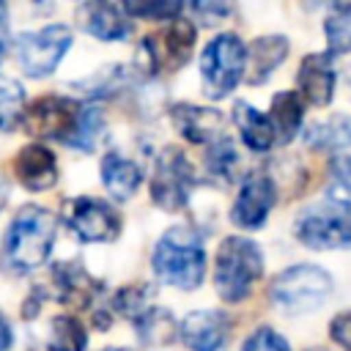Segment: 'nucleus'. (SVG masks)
<instances>
[{
	"mask_svg": "<svg viewBox=\"0 0 351 351\" xmlns=\"http://www.w3.org/2000/svg\"><path fill=\"white\" fill-rule=\"evenodd\" d=\"M58 219L41 206H22L5 228L0 247V269L8 274H30L47 263L55 247Z\"/></svg>",
	"mask_w": 351,
	"mask_h": 351,
	"instance_id": "obj_1",
	"label": "nucleus"
},
{
	"mask_svg": "<svg viewBox=\"0 0 351 351\" xmlns=\"http://www.w3.org/2000/svg\"><path fill=\"white\" fill-rule=\"evenodd\" d=\"M154 274L178 291H195L206 277L203 236L189 225H176L162 233L151 258Z\"/></svg>",
	"mask_w": 351,
	"mask_h": 351,
	"instance_id": "obj_2",
	"label": "nucleus"
},
{
	"mask_svg": "<svg viewBox=\"0 0 351 351\" xmlns=\"http://www.w3.org/2000/svg\"><path fill=\"white\" fill-rule=\"evenodd\" d=\"M263 277V252L247 236H228L217 247L214 288L222 302H244Z\"/></svg>",
	"mask_w": 351,
	"mask_h": 351,
	"instance_id": "obj_3",
	"label": "nucleus"
},
{
	"mask_svg": "<svg viewBox=\"0 0 351 351\" xmlns=\"http://www.w3.org/2000/svg\"><path fill=\"white\" fill-rule=\"evenodd\" d=\"M271 302L285 313V315H302L318 310L326 296L332 293V277L321 266L313 263H296L282 269L271 280Z\"/></svg>",
	"mask_w": 351,
	"mask_h": 351,
	"instance_id": "obj_4",
	"label": "nucleus"
},
{
	"mask_svg": "<svg viewBox=\"0 0 351 351\" xmlns=\"http://www.w3.org/2000/svg\"><path fill=\"white\" fill-rule=\"evenodd\" d=\"M247 69V47L236 33L214 36L200 52L203 93L208 99H225L241 82Z\"/></svg>",
	"mask_w": 351,
	"mask_h": 351,
	"instance_id": "obj_5",
	"label": "nucleus"
},
{
	"mask_svg": "<svg viewBox=\"0 0 351 351\" xmlns=\"http://www.w3.org/2000/svg\"><path fill=\"white\" fill-rule=\"evenodd\" d=\"M197 41V27L189 19H173L165 27L148 33L140 44V63L145 66L148 74L159 71H178L195 49Z\"/></svg>",
	"mask_w": 351,
	"mask_h": 351,
	"instance_id": "obj_6",
	"label": "nucleus"
},
{
	"mask_svg": "<svg viewBox=\"0 0 351 351\" xmlns=\"http://www.w3.org/2000/svg\"><path fill=\"white\" fill-rule=\"evenodd\" d=\"M296 239L310 250L351 247V206L321 200L296 219Z\"/></svg>",
	"mask_w": 351,
	"mask_h": 351,
	"instance_id": "obj_7",
	"label": "nucleus"
},
{
	"mask_svg": "<svg viewBox=\"0 0 351 351\" xmlns=\"http://www.w3.org/2000/svg\"><path fill=\"white\" fill-rule=\"evenodd\" d=\"M195 167L181 148H165L154 162L151 200L165 211H181L189 203L195 186Z\"/></svg>",
	"mask_w": 351,
	"mask_h": 351,
	"instance_id": "obj_8",
	"label": "nucleus"
},
{
	"mask_svg": "<svg viewBox=\"0 0 351 351\" xmlns=\"http://www.w3.org/2000/svg\"><path fill=\"white\" fill-rule=\"evenodd\" d=\"M69 47L71 30L66 25H47L41 30H27L16 36V60L27 77L38 80L58 69Z\"/></svg>",
	"mask_w": 351,
	"mask_h": 351,
	"instance_id": "obj_9",
	"label": "nucleus"
},
{
	"mask_svg": "<svg viewBox=\"0 0 351 351\" xmlns=\"http://www.w3.org/2000/svg\"><path fill=\"white\" fill-rule=\"evenodd\" d=\"M80 112H82V107L74 99H66V96H38L33 104L25 107L22 126L33 137L69 143L74 129H77Z\"/></svg>",
	"mask_w": 351,
	"mask_h": 351,
	"instance_id": "obj_10",
	"label": "nucleus"
},
{
	"mask_svg": "<svg viewBox=\"0 0 351 351\" xmlns=\"http://www.w3.org/2000/svg\"><path fill=\"white\" fill-rule=\"evenodd\" d=\"M66 219L69 228L77 233V239L88 244L115 241L121 233V214L101 197H90V195L74 197L69 203Z\"/></svg>",
	"mask_w": 351,
	"mask_h": 351,
	"instance_id": "obj_11",
	"label": "nucleus"
},
{
	"mask_svg": "<svg viewBox=\"0 0 351 351\" xmlns=\"http://www.w3.org/2000/svg\"><path fill=\"white\" fill-rule=\"evenodd\" d=\"M274 200H277L274 181L266 173H250L241 181V189L230 206V222L241 230H258L266 225Z\"/></svg>",
	"mask_w": 351,
	"mask_h": 351,
	"instance_id": "obj_12",
	"label": "nucleus"
},
{
	"mask_svg": "<svg viewBox=\"0 0 351 351\" xmlns=\"http://www.w3.org/2000/svg\"><path fill=\"white\" fill-rule=\"evenodd\" d=\"M178 335L189 351H225L230 318L222 310H195L178 324Z\"/></svg>",
	"mask_w": 351,
	"mask_h": 351,
	"instance_id": "obj_13",
	"label": "nucleus"
},
{
	"mask_svg": "<svg viewBox=\"0 0 351 351\" xmlns=\"http://www.w3.org/2000/svg\"><path fill=\"white\" fill-rule=\"evenodd\" d=\"M335 82L337 74L329 52H313L302 58L296 71V88L304 101H310L313 107H326L335 99Z\"/></svg>",
	"mask_w": 351,
	"mask_h": 351,
	"instance_id": "obj_14",
	"label": "nucleus"
},
{
	"mask_svg": "<svg viewBox=\"0 0 351 351\" xmlns=\"http://www.w3.org/2000/svg\"><path fill=\"white\" fill-rule=\"evenodd\" d=\"M11 170L16 176V181L30 192H44V189L55 186V181H58V159L41 143H30V145L19 148V154L11 162Z\"/></svg>",
	"mask_w": 351,
	"mask_h": 351,
	"instance_id": "obj_15",
	"label": "nucleus"
},
{
	"mask_svg": "<svg viewBox=\"0 0 351 351\" xmlns=\"http://www.w3.org/2000/svg\"><path fill=\"white\" fill-rule=\"evenodd\" d=\"M77 25L101 41H121L132 33V16L115 3H82L77 8Z\"/></svg>",
	"mask_w": 351,
	"mask_h": 351,
	"instance_id": "obj_16",
	"label": "nucleus"
},
{
	"mask_svg": "<svg viewBox=\"0 0 351 351\" xmlns=\"http://www.w3.org/2000/svg\"><path fill=\"white\" fill-rule=\"evenodd\" d=\"M170 121L178 129V134L195 145H211L222 137V115L214 107H197V104H173Z\"/></svg>",
	"mask_w": 351,
	"mask_h": 351,
	"instance_id": "obj_17",
	"label": "nucleus"
},
{
	"mask_svg": "<svg viewBox=\"0 0 351 351\" xmlns=\"http://www.w3.org/2000/svg\"><path fill=\"white\" fill-rule=\"evenodd\" d=\"M52 280L58 285V299L71 307H90L101 293V282H96L80 261H60L52 266Z\"/></svg>",
	"mask_w": 351,
	"mask_h": 351,
	"instance_id": "obj_18",
	"label": "nucleus"
},
{
	"mask_svg": "<svg viewBox=\"0 0 351 351\" xmlns=\"http://www.w3.org/2000/svg\"><path fill=\"white\" fill-rule=\"evenodd\" d=\"M101 184H104V189L110 192L112 200L123 203V200H129L140 189L143 170L137 167V162L121 156L118 151H110L101 159Z\"/></svg>",
	"mask_w": 351,
	"mask_h": 351,
	"instance_id": "obj_19",
	"label": "nucleus"
},
{
	"mask_svg": "<svg viewBox=\"0 0 351 351\" xmlns=\"http://www.w3.org/2000/svg\"><path fill=\"white\" fill-rule=\"evenodd\" d=\"M233 121L239 126V134H241V143L255 151V154H263L269 151L277 137H274V126L269 121V115H263L261 110H255L250 101H236L233 104Z\"/></svg>",
	"mask_w": 351,
	"mask_h": 351,
	"instance_id": "obj_20",
	"label": "nucleus"
},
{
	"mask_svg": "<svg viewBox=\"0 0 351 351\" xmlns=\"http://www.w3.org/2000/svg\"><path fill=\"white\" fill-rule=\"evenodd\" d=\"M304 145L313 151H343L351 148V115L335 112L329 118L313 121L304 129Z\"/></svg>",
	"mask_w": 351,
	"mask_h": 351,
	"instance_id": "obj_21",
	"label": "nucleus"
},
{
	"mask_svg": "<svg viewBox=\"0 0 351 351\" xmlns=\"http://www.w3.org/2000/svg\"><path fill=\"white\" fill-rule=\"evenodd\" d=\"M288 55V38L285 36H263V38H255L250 47H247V80L252 85L269 80V74L285 60Z\"/></svg>",
	"mask_w": 351,
	"mask_h": 351,
	"instance_id": "obj_22",
	"label": "nucleus"
},
{
	"mask_svg": "<svg viewBox=\"0 0 351 351\" xmlns=\"http://www.w3.org/2000/svg\"><path fill=\"white\" fill-rule=\"evenodd\" d=\"M269 121L274 126V137L280 143H291L302 132V123H304V99L299 96V90L274 93Z\"/></svg>",
	"mask_w": 351,
	"mask_h": 351,
	"instance_id": "obj_23",
	"label": "nucleus"
},
{
	"mask_svg": "<svg viewBox=\"0 0 351 351\" xmlns=\"http://www.w3.org/2000/svg\"><path fill=\"white\" fill-rule=\"evenodd\" d=\"M134 324H137L140 340L148 343V346H167V343H173L176 335H178L176 318H173L167 310H162V307H151V310H148L140 321H134Z\"/></svg>",
	"mask_w": 351,
	"mask_h": 351,
	"instance_id": "obj_24",
	"label": "nucleus"
},
{
	"mask_svg": "<svg viewBox=\"0 0 351 351\" xmlns=\"http://www.w3.org/2000/svg\"><path fill=\"white\" fill-rule=\"evenodd\" d=\"M88 332L74 315H55L49 324V351H85Z\"/></svg>",
	"mask_w": 351,
	"mask_h": 351,
	"instance_id": "obj_25",
	"label": "nucleus"
},
{
	"mask_svg": "<svg viewBox=\"0 0 351 351\" xmlns=\"http://www.w3.org/2000/svg\"><path fill=\"white\" fill-rule=\"evenodd\" d=\"M326 44L332 55L351 52V3H337L332 5L326 22H324Z\"/></svg>",
	"mask_w": 351,
	"mask_h": 351,
	"instance_id": "obj_26",
	"label": "nucleus"
},
{
	"mask_svg": "<svg viewBox=\"0 0 351 351\" xmlns=\"http://www.w3.org/2000/svg\"><path fill=\"white\" fill-rule=\"evenodd\" d=\"M101 129H104V112H101V107L88 104V107H82L80 121H77V129H74V134H71V140L66 145L80 148V151H93Z\"/></svg>",
	"mask_w": 351,
	"mask_h": 351,
	"instance_id": "obj_27",
	"label": "nucleus"
},
{
	"mask_svg": "<svg viewBox=\"0 0 351 351\" xmlns=\"http://www.w3.org/2000/svg\"><path fill=\"white\" fill-rule=\"evenodd\" d=\"M112 307L115 313H121L123 318H132V321H140L154 304H151V291L137 282V285H123L115 296H112Z\"/></svg>",
	"mask_w": 351,
	"mask_h": 351,
	"instance_id": "obj_28",
	"label": "nucleus"
},
{
	"mask_svg": "<svg viewBox=\"0 0 351 351\" xmlns=\"http://www.w3.org/2000/svg\"><path fill=\"white\" fill-rule=\"evenodd\" d=\"M25 115V90L19 82H0V132H14Z\"/></svg>",
	"mask_w": 351,
	"mask_h": 351,
	"instance_id": "obj_29",
	"label": "nucleus"
},
{
	"mask_svg": "<svg viewBox=\"0 0 351 351\" xmlns=\"http://www.w3.org/2000/svg\"><path fill=\"white\" fill-rule=\"evenodd\" d=\"M326 200L351 206V154H337V156L329 162Z\"/></svg>",
	"mask_w": 351,
	"mask_h": 351,
	"instance_id": "obj_30",
	"label": "nucleus"
},
{
	"mask_svg": "<svg viewBox=\"0 0 351 351\" xmlns=\"http://www.w3.org/2000/svg\"><path fill=\"white\" fill-rule=\"evenodd\" d=\"M236 165H239V154H236V145L228 140V137H219L217 143L208 145V154H206V167L211 176H222L225 181L233 178L236 173Z\"/></svg>",
	"mask_w": 351,
	"mask_h": 351,
	"instance_id": "obj_31",
	"label": "nucleus"
},
{
	"mask_svg": "<svg viewBox=\"0 0 351 351\" xmlns=\"http://www.w3.org/2000/svg\"><path fill=\"white\" fill-rule=\"evenodd\" d=\"M181 3L176 0H159V3H126L123 11L129 16H145V19H156V22H173L181 14Z\"/></svg>",
	"mask_w": 351,
	"mask_h": 351,
	"instance_id": "obj_32",
	"label": "nucleus"
},
{
	"mask_svg": "<svg viewBox=\"0 0 351 351\" xmlns=\"http://www.w3.org/2000/svg\"><path fill=\"white\" fill-rule=\"evenodd\" d=\"M241 351H291V346L271 326H261L241 343Z\"/></svg>",
	"mask_w": 351,
	"mask_h": 351,
	"instance_id": "obj_33",
	"label": "nucleus"
},
{
	"mask_svg": "<svg viewBox=\"0 0 351 351\" xmlns=\"http://www.w3.org/2000/svg\"><path fill=\"white\" fill-rule=\"evenodd\" d=\"M329 335L332 340L343 348V351H351V310H343L332 318L329 324Z\"/></svg>",
	"mask_w": 351,
	"mask_h": 351,
	"instance_id": "obj_34",
	"label": "nucleus"
},
{
	"mask_svg": "<svg viewBox=\"0 0 351 351\" xmlns=\"http://www.w3.org/2000/svg\"><path fill=\"white\" fill-rule=\"evenodd\" d=\"M192 8H195V14L200 16V22H203V25H214L217 19H222L225 14H230V11H233L228 3H195Z\"/></svg>",
	"mask_w": 351,
	"mask_h": 351,
	"instance_id": "obj_35",
	"label": "nucleus"
},
{
	"mask_svg": "<svg viewBox=\"0 0 351 351\" xmlns=\"http://www.w3.org/2000/svg\"><path fill=\"white\" fill-rule=\"evenodd\" d=\"M11 346H14V332H11L8 318L0 313V351H8Z\"/></svg>",
	"mask_w": 351,
	"mask_h": 351,
	"instance_id": "obj_36",
	"label": "nucleus"
},
{
	"mask_svg": "<svg viewBox=\"0 0 351 351\" xmlns=\"http://www.w3.org/2000/svg\"><path fill=\"white\" fill-rule=\"evenodd\" d=\"M11 36H8V5L0 3V47H8Z\"/></svg>",
	"mask_w": 351,
	"mask_h": 351,
	"instance_id": "obj_37",
	"label": "nucleus"
},
{
	"mask_svg": "<svg viewBox=\"0 0 351 351\" xmlns=\"http://www.w3.org/2000/svg\"><path fill=\"white\" fill-rule=\"evenodd\" d=\"M5 49H8V47H0V66H3V58H5Z\"/></svg>",
	"mask_w": 351,
	"mask_h": 351,
	"instance_id": "obj_38",
	"label": "nucleus"
},
{
	"mask_svg": "<svg viewBox=\"0 0 351 351\" xmlns=\"http://www.w3.org/2000/svg\"><path fill=\"white\" fill-rule=\"evenodd\" d=\"M104 351H132V348H104Z\"/></svg>",
	"mask_w": 351,
	"mask_h": 351,
	"instance_id": "obj_39",
	"label": "nucleus"
}]
</instances>
